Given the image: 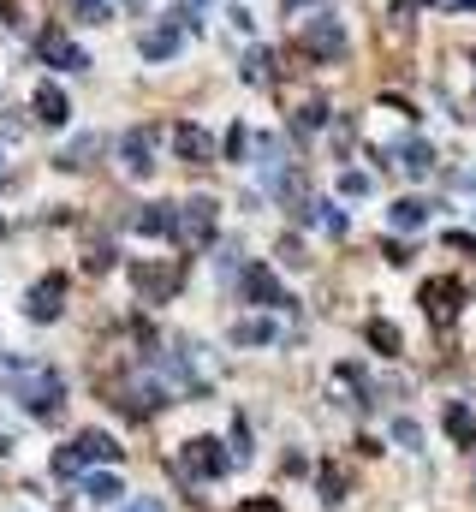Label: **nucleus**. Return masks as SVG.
<instances>
[{
	"label": "nucleus",
	"instance_id": "19",
	"mask_svg": "<svg viewBox=\"0 0 476 512\" xmlns=\"http://www.w3.org/2000/svg\"><path fill=\"white\" fill-rule=\"evenodd\" d=\"M233 340H238V346H274V340H280V328H274L268 316H244V322L233 328Z\"/></svg>",
	"mask_w": 476,
	"mask_h": 512
},
{
	"label": "nucleus",
	"instance_id": "23",
	"mask_svg": "<svg viewBox=\"0 0 476 512\" xmlns=\"http://www.w3.org/2000/svg\"><path fill=\"white\" fill-rule=\"evenodd\" d=\"M96 149H102V137H78V143H72L66 155H54V161H60V167H90V155H96Z\"/></svg>",
	"mask_w": 476,
	"mask_h": 512
},
{
	"label": "nucleus",
	"instance_id": "4",
	"mask_svg": "<svg viewBox=\"0 0 476 512\" xmlns=\"http://www.w3.org/2000/svg\"><path fill=\"white\" fill-rule=\"evenodd\" d=\"M215 221H221V203H215V197L179 203V245H209V239H215Z\"/></svg>",
	"mask_w": 476,
	"mask_h": 512
},
{
	"label": "nucleus",
	"instance_id": "15",
	"mask_svg": "<svg viewBox=\"0 0 476 512\" xmlns=\"http://www.w3.org/2000/svg\"><path fill=\"white\" fill-rule=\"evenodd\" d=\"M173 149H179V161H209V131L203 126H173Z\"/></svg>",
	"mask_w": 476,
	"mask_h": 512
},
{
	"label": "nucleus",
	"instance_id": "35",
	"mask_svg": "<svg viewBox=\"0 0 476 512\" xmlns=\"http://www.w3.org/2000/svg\"><path fill=\"white\" fill-rule=\"evenodd\" d=\"M0 239H6V221H0Z\"/></svg>",
	"mask_w": 476,
	"mask_h": 512
},
{
	"label": "nucleus",
	"instance_id": "22",
	"mask_svg": "<svg viewBox=\"0 0 476 512\" xmlns=\"http://www.w3.org/2000/svg\"><path fill=\"white\" fill-rule=\"evenodd\" d=\"M78 24H108V0H60Z\"/></svg>",
	"mask_w": 476,
	"mask_h": 512
},
{
	"label": "nucleus",
	"instance_id": "17",
	"mask_svg": "<svg viewBox=\"0 0 476 512\" xmlns=\"http://www.w3.org/2000/svg\"><path fill=\"white\" fill-rule=\"evenodd\" d=\"M84 495H90L96 507H119V501H125V483H119L114 471H96V477H84Z\"/></svg>",
	"mask_w": 476,
	"mask_h": 512
},
{
	"label": "nucleus",
	"instance_id": "25",
	"mask_svg": "<svg viewBox=\"0 0 476 512\" xmlns=\"http://www.w3.org/2000/svg\"><path fill=\"white\" fill-rule=\"evenodd\" d=\"M316 227H328L334 239H346V227H352V221H346V215H340L334 203H316Z\"/></svg>",
	"mask_w": 476,
	"mask_h": 512
},
{
	"label": "nucleus",
	"instance_id": "6",
	"mask_svg": "<svg viewBox=\"0 0 476 512\" xmlns=\"http://www.w3.org/2000/svg\"><path fill=\"white\" fill-rule=\"evenodd\" d=\"M60 310H66V280H60V274H42V280L24 292V316H30V322H60Z\"/></svg>",
	"mask_w": 476,
	"mask_h": 512
},
{
	"label": "nucleus",
	"instance_id": "29",
	"mask_svg": "<svg viewBox=\"0 0 476 512\" xmlns=\"http://www.w3.org/2000/svg\"><path fill=\"white\" fill-rule=\"evenodd\" d=\"M250 155V126H233L227 131V161H244Z\"/></svg>",
	"mask_w": 476,
	"mask_h": 512
},
{
	"label": "nucleus",
	"instance_id": "36",
	"mask_svg": "<svg viewBox=\"0 0 476 512\" xmlns=\"http://www.w3.org/2000/svg\"><path fill=\"white\" fill-rule=\"evenodd\" d=\"M399 6H417V0H399Z\"/></svg>",
	"mask_w": 476,
	"mask_h": 512
},
{
	"label": "nucleus",
	"instance_id": "12",
	"mask_svg": "<svg viewBox=\"0 0 476 512\" xmlns=\"http://www.w3.org/2000/svg\"><path fill=\"white\" fill-rule=\"evenodd\" d=\"M393 161H399V173H411V179H429V173H435V149H429L423 137H405V143L393 149Z\"/></svg>",
	"mask_w": 476,
	"mask_h": 512
},
{
	"label": "nucleus",
	"instance_id": "1",
	"mask_svg": "<svg viewBox=\"0 0 476 512\" xmlns=\"http://www.w3.org/2000/svg\"><path fill=\"white\" fill-rule=\"evenodd\" d=\"M0 387H6L12 405H24V411L42 417V423H54L60 405H66V382H60V370H54V364H36V358H12L6 376H0Z\"/></svg>",
	"mask_w": 476,
	"mask_h": 512
},
{
	"label": "nucleus",
	"instance_id": "16",
	"mask_svg": "<svg viewBox=\"0 0 476 512\" xmlns=\"http://www.w3.org/2000/svg\"><path fill=\"white\" fill-rule=\"evenodd\" d=\"M78 453H84V465H96V459L119 465V441L114 435H102V429H84V435H78Z\"/></svg>",
	"mask_w": 476,
	"mask_h": 512
},
{
	"label": "nucleus",
	"instance_id": "2",
	"mask_svg": "<svg viewBox=\"0 0 476 512\" xmlns=\"http://www.w3.org/2000/svg\"><path fill=\"white\" fill-rule=\"evenodd\" d=\"M298 48H304L310 60H346V24L328 18V12H316V18H304Z\"/></svg>",
	"mask_w": 476,
	"mask_h": 512
},
{
	"label": "nucleus",
	"instance_id": "9",
	"mask_svg": "<svg viewBox=\"0 0 476 512\" xmlns=\"http://www.w3.org/2000/svg\"><path fill=\"white\" fill-rule=\"evenodd\" d=\"M36 48H42V60H48V66H60V72H90V54H84L72 36H60V30H42V42H36Z\"/></svg>",
	"mask_w": 476,
	"mask_h": 512
},
{
	"label": "nucleus",
	"instance_id": "7",
	"mask_svg": "<svg viewBox=\"0 0 476 512\" xmlns=\"http://www.w3.org/2000/svg\"><path fill=\"white\" fill-rule=\"evenodd\" d=\"M131 233H143V239H179V203H143L131 215Z\"/></svg>",
	"mask_w": 476,
	"mask_h": 512
},
{
	"label": "nucleus",
	"instance_id": "30",
	"mask_svg": "<svg viewBox=\"0 0 476 512\" xmlns=\"http://www.w3.org/2000/svg\"><path fill=\"white\" fill-rule=\"evenodd\" d=\"M340 191L346 197H369V173H340Z\"/></svg>",
	"mask_w": 476,
	"mask_h": 512
},
{
	"label": "nucleus",
	"instance_id": "21",
	"mask_svg": "<svg viewBox=\"0 0 476 512\" xmlns=\"http://www.w3.org/2000/svg\"><path fill=\"white\" fill-rule=\"evenodd\" d=\"M238 78H244V84H268V78H274V54H268V48H250V54L238 60Z\"/></svg>",
	"mask_w": 476,
	"mask_h": 512
},
{
	"label": "nucleus",
	"instance_id": "11",
	"mask_svg": "<svg viewBox=\"0 0 476 512\" xmlns=\"http://www.w3.org/2000/svg\"><path fill=\"white\" fill-rule=\"evenodd\" d=\"M30 114H36L42 126H66V120H72V102H66V90H60V84H36Z\"/></svg>",
	"mask_w": 476,
	"mask_h": 512
},
{
	"label": "nucleus",
	"instance_id": "18",
	"mask_svg": "<svg viewBox=\"0 0 476 512\" xmlns=\"http://www.w3.org/2000/svg\"><path fill=\"white\" fill-rule=\"evenodd\" d=\"M387 221H393L399 233H417V227L429 221V203H423V197H399V203L387 209Z\"/></svg>",
	"mask_w": 476,
	"mask_h": 512
},
{
	"label": "nucleus",
	"instance_id": "3",
	"mask_svg": "<svg viewBox=\"0 0 476 512\" xmlns=\"http://www.w3.org/2000/svg\"><path fill=\"white\" fill-rule=\"evenodd\" d=\"M227 471H233V459L221 453V441H215V435H197V441H185V447H179V477H191V483H197V477H227Z\"/></svg>",
	"mask_w": 476,
	"mask_h": 512
},
{
	"label": "nucleus",
	"instance_id": "8",
	"mask_svg": "<svg viewBox=\"0 0 476 512\" xmlns=\"http://www.w3.org/2000/svg\"><path fill=\"white\" fill-rule=\"evenodd\" d=\"M131 280H137V292H149V298H173L179 292V262H131Z\"/></svg>",
	"mask_w": 476,
	"mask_h": 512
},
{
	"label": "nucleus",
	"instance_id": "14",
	"mask_svg": "<svg viewBox=\"0 0 476 512\" xmlns=\"http://www.w3.org/2000/svg\"><path fill=\"white\" fill-rule=\"evenodd\" d=\"M423 310H429L435 322H447V316L459 310V280H429V286H423Z\"/></svg>",
	"mask_w": 476,
	"mask_h": 512
},
{
	"label": "nucleus",
	"instance_id": "34",
	"mask_svg": "<svg viewBox=\"0 0 476 512\" xmlns=\"http://www.w3.org/2000/svg\"><path fill=\"white\" fill-rule=\"evenodd\" d=\"M0 453H6V435H0Z\"/></svg>",
	"mask_w": 476,
	"mask_h": 512
},
{
	"label": "nucleus",
	"instance_id": "32",
	"mask_svg": "<svg viewBox=\"0 0 476 512\" xmlns=\"http://www.w3.org/2000/svg\"><path fill=\"white\" fill-rule=\"evenodd\" d=\"M238 512H280V501H268V495H250Z\"/></svg>",
	"mask_w": 476,
	"mask_h": 512
},
{
	"label": "nucleus",
	"instance_id": "33",
	"mask_svg": "<svg viewBox=\"0 0 476 512\" xmlns=\"http://www.w3.org/2000/svg\"><path fill=\"white\" fill-rule=\"evenodd\" d=\"M441 6H453V12H476V0H441Z\"/></svg>",
	"mask_w": 476,
	"mask_h": 512
},
{
	"label": "nucleus",
	"instance_id": "26",
	"mask_svg": "<svg viewBox=\"0 0 476 512\" xmlns=\"http://www.w3.org/2000/svg\"><path fill=\"white\" fill-rule=\"evenodd\" d=\"M369 346L375 352H399V328L393 322H369Z\"/></svg>",
	"mask_w": 476,
	"mask_h": 512
},
{
	"label": "nucleus",
	"instance_id": "10",
	"mask_svg": "<svg viewBox=\"0 0 476 512\" xmlns=\"http://www.w3.org/2000/svg\"><path fill=\"white\" fill-rule=\"evenodd\" d=\"M244 298H256V304H268V310H286V304H292V298H286V286H280L262 262H250V268H244Z\"/></svg>",
	"mask_w": 476,
	"mask_h": 512
},
{
	"label": "nucleus",
	"instance_id": "13",
	"mask_svg": "<svg viewBox=\"0 0 476 512\" xmlns=\"http://www.w3.org/2000/svg\"><path fill=\"white\" fill-rule=\"evenodd\" d=\"M179 42H185V30L179 24H155V30H143V60H173L179 54Z\"/></svg>",
	"mask_w": 476,
	"mask_h": 512
},
{
	"label": "nucleus",
	"instance_id": "28",
	"mask_svg": "<svg viewBox=\"0 0 476 512\" xmlns=\"http://www.w3.org/2000/svg\"><path fill=\"white\" fill-rule=\"evenodd\" d=\"M393 441H399V447H411V453H417V447H423V429H417V423H411V417H399V423H393Z\"/></svg>",
	"mask_w": 476,
	"mask_h": 512
},
{
	"label": "nucleus",
	"instance_id": "27",
	"mask_svg": "<svg viewBox=\"0 0 476 512\" xmlns=\"http://www.w3.org/2000/svg\"><path fill=\"white\" fill-rule=\"evenodd\" d=\"M328 126V108H322V102H304V108H298V131H322Z\"/></svg>",
	"mask_w": 476,
	"mask_h": 512
},
{
	"label": "nucleus",
	"instance_id": "5",
	"mask_svg": "<svg viewBox=\"0 0 476 512\" xmlns=\"http://www.w3.org/2000/svg\"><path fill=\"white\" fill-rule=\"evenodd\" d=\"M119 167H125V179H149L155 173V126H131L119 137Z\"/></svg>",
	"mask_w": 476,
	"mask_h": 512
},
{
	"label": "nucleus",
	"instance_id": "24",
	"mask_svg": "<svg viewBox=\"0 0 476 512\" xmlns=\"http://www.w3.org/2000/svg\"><path fill=\"white\" fill-rule=\"evenodd\" d=\"M54 477H84V453H78V441H72V447H54Z\"/></svg>",
	"mask_w": 476,
	"mask_h": 512
},
{
	"label": "nucleus",
	"instance_id": "20",
	"mask_svg": "<svg viewBox=\"0 0 476 512\" xmlns=\"http://www.w3.org/2000/svg\"><path fill=\"white\" fill-rule=\"evenodd\" d=\"M447 435L459 441V447H476V417H471V405H447Z\"/></svg>",
	"mask_w": 476,
	"mask_h": 512
},
{
	"label": "nucleus",
	"instance_id": "31",
	"mask_svg": "<svg viewBox=\"0 0 476 512\" xmlns=\"http://www.w3.org/2000/svg\"><path fill=\"white\" fill-rule=\"evenodd\" d=\"M340 489H346L340 471H322V501H328V507H340Z\"/></svg>",
	"mask_w": 476,
	"mask_h": 512
}]
</instances>
